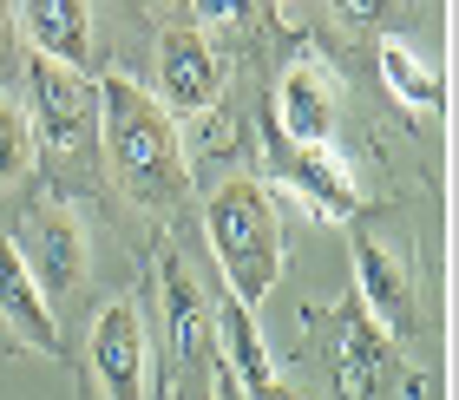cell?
Here are the masks:
<instances>
[{"instance_id": "1", "label": "cell", "mask_w": 459, "mask_h": 400, "mask_svg": "<svg viewBox=\"0 0 459 400\" xmlns=\"http://www.w3.org/2000/svg\"><path fill=\"white\" fill-rule=\"evenodd\" d=\"M99 144L118 178V191L144 210H171L191 197V164H184V132L164 105L132 86V79H99Z\"/></svg>"}, {"instance_id": "2", "label": "cell", "mask_w": 459, "mask_h": 400, "mask_svg": "<svg viewBox=\"0 0 459 400\" xmlns=\"http://www.w3.org/2000/svg\"><path fill=\"white\" fill-rule=\"evenodd\" d=\"M204 237H211L237 302L256 309L282 283V223H276V204H269V191L256 178L217 184L211 204H204Z\"/></svg>"}, {"instance_id": "3", "label": "cell", "mask_w": 459, "mask_h": 400, "mask_svg": "<svg viewBox=\"0 0 459 400\" xmlns=\"http://www.w3.org/2000/svg\"><path fill=\"white\" fill-rule=\"evenodd\" d=\"M27 125L33 144L47 152H86L99 138V86L79 66H59V59H27Z\"/></svg>"}, {"instance_id": "4", "label": "cell", "mask_w": 459, "mask_h": 400, "mask_svg": "<svg viewBox=\"0 0 459 400\" xmlns=\"http://www.w3.org/2000/svg\"><path fill=\"white\" fill-rule=\"evenodd\" d=\"M158 283H164V322H171V381L184 374L191 387H230L223 354H217V322H211V309H204L184 257H164Z\"/></svg>"}, {"instance_id": "5", "label": "cell", "mask_w": 459, "mask_h": 400, "mask_svg": "<svg viewBox=\"0 0 459 400\" xmlns=\"http://www.w3.org/2000/svg\"><path fill=\"white\" fill-rule=\"evenodd\" d=\"M178 125H197L223 99V59L197 27H171L158 39V92H152Z\"/></svg>"}, {"instance_id": "6", "label": "cell", "mask_w": 459, "mask_h": 400, "mask_svg": "<svg viewBox=\"0 0 459 400\" xmlns=\"http://www.w3.org/2000/svg\"><path fill=\"white\" fill-rule=\"evenodd\" d=\"M13 249H20V263L33 269V283H39V296H47V302L86 289V230H79V217L66 204H39Z\"/></svg>"}, {"instance_id": "7", "label": "cell", "mask_w": 459, "mask_h": 400, "mask_svg": "<svg viewBox=\"0 0 459 400\" xmlns=\"http://www.w3.org/2000/svg\"><path fill=\"white\" fill-rule=\"evenodd\" d=\"M276 164H282V191H296L322 223H348L361 210V184H354L348 158L335 144H282L276 138Z\"/></svg>"}, {"instance_id": "8", "label": "cell", "mask_w": 459, "mask_h": 400, "mask_svg": "<svg viewBox=\"0 0 459 400\" xmlns=\"http://www.w3.org/2000/svg\"><path fill=\"white\" fill-rule=\"evenodd\" d=\"M335 112H342V92L316 59L289 66L276 79V99H269V118H276V138L282 144H335Z\"/></svg>"}, {"instance_id": "9", "label": "cell", "mask_w": 459, "mask_h": 400, "mask_svg": "<svg viewBox=\"0 0 459 400\" xmlns=\"http://www.w3.org/2000/svg\"><path fill=\"white\" fill-rule=\"evenodd\" d=\"M328 368H335V394L342 400H381L387 374H394V342L361 315V302H348L335 315V348H328Z\"/></svg>"}, {"instance_id": "10", "label": "cell", "mask_w": 459, "mask_h": 400, "mask_svg": "<svg viewBox=\"0 0 459 400\" xmlns=\"http://www.w3.org/2000/svg\"><path fill=\"white\" fill-rule=\"evenodd\" d=\"M92 374L106 400H144V322L132 302H106L92 315Z\"/></svg>"}, {"instance_id": "11", "label": "cell", "mask_w": 459, "mask_h": 400, "mask_svg": "<svg viewBox=\"0 0 459 400\" xmlns=\"http://www.w3.org/2000/svg\"><path fill=\"white\" fill-rule=\"evenodd\" d=\"M354 289H361V315L387 342H401L413 328V283H407V263L381 249L374 237H354Z\"/></svg>"}, {"instance_id": "12", "label": "cell", "mask_w": 459, "mask_h": 400, "mask_svg": "<svg viewBox=\"0 0 459 400\" xmlns=\"http://www.w3.org/2000/svg\"><path fill=\"white\" fill-rule=\"evenodd\" d=\"M0 328L33 354H59V328H53V302L39 296L33 269L20 263L13 237H0Z\"/></svg>"}, {"instance_id": "13", "label": "cell", "mask_w": 459, "mask_h": 400, "mask_svg": "<svg viewBox=\"0 0 459 400\" xmlns=\"http://www.w3.org/2000/svg\"><path fill=\"white\" fill-rule=\"evenodd\" d=\"M217 354H223V374L230 387H243L249 400H263L269 387H276V368H269V348H263V328H256V309L223 296L217 302Z\"/></svg>"}, {"instance_id": "14", "label": "cell", "mask_w": 459, "mask_h": 400, "mask_svg": "<svg viewBox=\"0 0 459 400\" xmlns=\"http://www.w3.org/2000/svg\"><path fill=\"white\" fill-rule=\"evenodd\" d=\"M13 20L27 27V39H33L39 59H59V66L86 73V53H92V0H20Z\"/></svg>"}, {"instance_id": "15", "label": "cell", "mask_w": 459, "mask_h": 400, "mask_svg": "<svg viewBox=\"0 0 459 400\" xmlns=\"http://www.w3.org/2000/svg\"><path fill=\"white\" fill-rule=\"evenodd\" d=\"M381 79H387V92H394V99H407V105H413V112H440V105H446L440 73H433L427 59L407 47V39H387V47H381Z\"/></svg>"}, {"instance_id": "16", "label": "cell", "mask_w": 459, "mask_h": 400, "mask_svg": "<svg viewBox=\"0 0 459 400\" xmlns=\"http://www.w3.org/2000/svg\"><path fill=\"white\" fill-rule=\"evenodd\" d=\"M33 125H27V112H20V105L0 92V191H13L20 178L33 171Z\"/></svg>"}, {"instance_id": "17", "label": "cell", "mask_w": 459, "mask_h": 400, "mask_svg": "<svg viewBox=\"0 0 459 400\" xmlns=\"http://www.w3.org/2000/svg\"><path fill=\"white\" fill-rule=\"evenodd\" d=\"M197 27H249V13H256V0H191Z\"/></svg>"}, {"instance_id": "18", "label": "cell", "mask_w": 459, "mask_h": 400, "mask_svg": "<svg viewBox=\"0 0 459 400\" xmlns=\"http://www.w3.org/2000/svg\"><path fill=\"white\" fill-rule=\"evenodd\" d=\"M20 66V20H13V0H0V79Z\"/></svg>"}, {"instance_id": "19", "label": "cell", "mask_w": 459, "mask_h": 400, "mask_svg": "<svg viewBox=\"0 0 459 400\" xmlns=\"http://www.w3.org/2000/svg\"><path fill=\"white\" fill-rule=\"evenodd\" d=\"M387 7H394V0H335V13L361 20V27H368V20H387Z\"/></svg>"}, {"instance_id": "20", "label": "cell", "mask_w": 459, "mask_h": 400, "mask_svg": "<svg viewBox=\"0 0 459 400\" xmlns=\"http://www.w3.org/2000/svg\"><path fill=\"white\" fill-rule=\"evenodd\" d=\"M263 400H308V394H289V387H269Z\"/></svg>"}]
</instances>
